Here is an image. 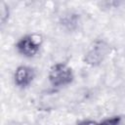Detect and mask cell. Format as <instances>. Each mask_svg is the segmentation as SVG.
<instances>
[{"mask_svg": "<svg viewBox=\"0 0 125 125\" xmlns=\"http://www.w3.org/2000/svg\"><path fill=\"white\" fill-rule=\"evenodd\" d=\"M50 84L55 88H61L69 85L74 79V74L70 66L64 62H57L53 64L48 72Z\"/></svg>", "mask_w": 125, "mask_h": 125, "instance_id": "6da1fadb", "label": "cell"}, {"mask_svg": "<svg viewBox=\"0 0 125 125\" xmlns=\"http://www.w3.org/2000/svg\"><path fill=\"white\" fill-rule=\"evenodd\" d=\"M111 47L104 40L99 39L94 41L84 56L85 63L91 66L100 65L110 54Z\"/></svg>", "mask_w": 125, "mask_h": 125, "instance_id": "7a4b0ae2", "label": "cell"}, {"mask_svg": "<svg viewBox=\"0 0 125 125\" xmlns=\"http://www.w3.org/2000/svg\"><path fill=\"white\" fill-rule=\"evenodd\" d=\"M43 44V36L40 33H30L21 37L16 43L17 51L26 58L36 56Z\"/></svg>", "mask_w": 125, "mask_h": 125, "instance_id": "3957f363", "label": "cell"}, {"mask_svg": "<svg viewBox=\"0 0 125 125\" xmlns=\"http://www.w3.org/2000/svg\"><path fill=\"white\" fill-rule=\"evenodd\" d=\"M35 77V71L32 67L28 65H20L16 68L14 72V82L15 85L21 89L28 87Z\"/></svg>", "mask_w": 125, "mask_h": 125, "instance_id": "277c9868", "label": "cell"}, {"mask_svg": "<svg viewBox=\"0 0 125 125\" xmlns=\"http://www.w3.org/2000/svg\"><path fill=\"white\" fill-rule=\"evenodd\" d=\"M62 23L67 26L68 28H74L76 26L77 23V17L76 15H68L64 18V20L62 21Z\"/></svg>", "mask_w": 125, "mask_h": 125, "instance_id": "5b68a950", "label": "cell"}, {"mask_svg": "<svg viewBox=\"0 0 125 125\" xmlns=\"http://www.w3.org/2000/svg\"><path fill=\"white\" fill-rule=\"evenodd\" d=\"M120 121H121L120 116H112V117L103 120L102 122L98 123V125H119Z\"/></svg>", "mask_w": 125, "mask_h": 125, "instance_id": "8992f818", "label": "cell"}, {"mask_svg": "<svg viewBox=\"0 0 125 125\" xmlns=\"http://www.w3.org/2000/svg\"><path fill=\"white\" fill-rule=\"evenodd\" d=\"M0 16H1V23L5 24L7 20L9 19V9L5 3L1 4V11H0Z\"/></svg>", "mask_w": 125, "mask_h": 125, "instance_id": "52a82bcc", "label": "cell"}, {"mask_svg": "<svg viewBox=\"0 0 125 125\" xmlns=\"http://www.w3.org/2000/svg\"><path fill=\"white\" fill-rule=\"evenodd\" d=\"M78 125H98V123L95 121H92V120H84V121L80 122Z\"/></svg>", "mask_w": 125, "mask_h": 125, "instance_id": "ba28073f", "label": "cell"}]
</instances>
